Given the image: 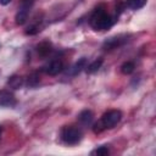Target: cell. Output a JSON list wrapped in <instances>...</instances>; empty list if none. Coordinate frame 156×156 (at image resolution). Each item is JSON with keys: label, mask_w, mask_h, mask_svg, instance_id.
Segmentation results:
<instances>
[{"label": "cell", "mask_w": 156, "mask_h": 156, "mask_svg": "<svg viewBox=\"0 0 156 156\" xmlns=\"http://www.w3.org/2000/svg\"><path fill=\"white\" fill-rule=\"evenodd\" d=\"M87 66V58L85 57H80L69 69V74L71 76H77L78 73H80V71H83V68H85Z\"/></svg>", "instance_id": "9"}, {"label": "cell", "mask_w": 156, "mask_h": 156, "mask_svg": "<svg viewBox=\"0 0 156 156\" xmlns=\"http://www.w3.org/2000/svg\"><path fill=\"white\" fill-rule=\"evenodd\" d=\"M104 129H105V128L102 127V124L100 123V121L96 122L95 124H93V130H94V133H101Z\"/></svg>", "instance_id": "19"}, {"label": "cell", "mask_w": 156, "mask_h": 156, "mask_svg": "<svg viewBox=\"0 0 156 156\" xmlns=\"http://www.w3.org/2000/svg\"><path fill=\"white\" fill-rule=\"evenodd\" d=\"M0 138H1V126H0Z\"/></svg>", "instance_id": "21"}, {"label": "cell", "mask_w": 156, "mask_h": 156, "mask_svg": "<svg viewBox=\"0 0 156 156\" xmlns=\"http://www.w3.org/2000/svg\"><path fill=\"white\" fill-rule=\"evenodd\" d=\"M147 0H127V6L132 10H139L141 9Z\"/></svg>", "instance_id": "13"}, {"label": "cell", "mask_w": 156, "mask_h": 156, "mask_svg": "<svg viewBox=\"0 0 156 156\" xmlns=\"http://www.w3.org/2000/svg\"><path fill=\"white\" fill-rule=\"evenodd\" d=\"M102 62H104V60H102L101 57H99V58L94 60L91 63H89L88 66H85V71H87L89 74H93V73H95V72L99 71V68L101 67Z\"/></svg>", "instance_id": "11"}, {"label": "cell", "mask_w": 156, "mask_h": 156, "mask_svg": "<svg viewBox=\"0 0 156 156\" xmlns=\"http://www.w3.org/2000/svg\"><path fill=\"white\" fill-rule=\"evenodd\" d=\"M93 119H94V115L90 110H83L78 115V121L83 126H90L93 123Z\"/></svg>", "instance_id": "8"}, {"label": "cell", "mask_w": 156, "mask_h": 156, "mask_svg": "<svg viewBox=\"0 0 156 156\" xmlns=\"http://www.w3.org/2000/svg\"><path fill=\"white\" fill-rule=\"evenodd\" d=\"M89 23H90L91 28L95 30H106V29L111 28V26L113 24V20L107 13L106 7L104 5H100L91 13Z\"/></svg>", "instance_id": "1"}, {"label": "cell", "mask_w": 156, "mask_h": 156, "mask_svg": "<svg viewBox=\"0 0 156 156\" xmlns=\"http://www.w3.org/2000/svg\"><path fill=\"white\" fill-rule=\"evenodd\" d=\"M121 119H122V112L119 110H110L101 116L100 123L105 129H111L115 126H117V123H119Z\"/></svg>", "instance_id": "3"}, {"label": "cell", "mask_w": 156, "mask_h": 156, "mask_svg": "<svg viewBox=\"0 0 156 156\" xmlns=\"http://www.w3.org/2000/svg\"><path fill=\"white\" fill-rule=\"evenodd\" d=\"M93 155H100V156H106L110 154V150L107 147V145H102V146H99L98 149H95L93 152Z\"/></svg>", "instance_id": "16"}, {"label": "cell", "mask_w": 156, "mask_h": 156, "mask_svg": "<svg viewBox=\"0 0 156 156\" xmlns=\"http://www.w3.org/2000/svg\"><path fill=\"white\" fill-rule=\"evenodd\" d=\"M39 74L37 72H33L28 76V79H27V85L30 87V88H35L38 84H39Z\"/></svg>", "instance_id": "14"}, {"label": "cell", "mask_w": 156, "mask_h": 156, "mask_svg": "<svg viewBox=\"0 0 156 156\" xmlns=\"http://www.w3.org/2000/svg\"><path fill=\"white\" fill-rule=\"evenodd\" d=\"M28 15H29V11H28V10H24V9L18 7V11H17V13H16V16H15L16 23H17L18 26L24 24L26 21H27V18H28Z\"/></svg>", "instance_id": "10"}, {"label": "cell", "mask_w": 156, "mask_h": 156, "mask_svg": "<svg viewBox=\"0 0 156 156\" xmlns=\"http://www.w3.org/2000/svg\"><path fill=\"white\" fill-rule=\"evenodd\" d=\"M63 61L62 60H60V58H54V60H51L45 67H44V71H45V73L46 74H49V76H56V74H58L60 72H62V69H63Z\"/></svg>", "instance_id": "4"}, {"label": "cell", "mask_w": 156, "mask_h": 156, "mask_svg": "<svg viewBox=\"0 0 156 156\" xmlns=\"http://www.w3.org/2000/svg\"><path fill=\"white\" fill-rule=\"evenodd\" d=\"M7 85L12 89H20L23 85V79L20 76H11L7 79Z\"/></svg>", "instance_id": "12"}, {"label": "cell", "mask_w": 156, "mask_h": 156, "mask_svg": "<svg viewBox=\"0 0 156 156\" xmlns=\"http://www.w3.org/2000/svg\"><path fill=\"white\" fill-rule=\"evenodd\" d=\"M11 2V0H0V4L1 5H7V4H10Z\"/></svg>", "instance_id": "20"}, {"label": "cell", "mask_w": 156, "mask_h": 156, "mask_svg": "<svg viewBox=\"0 0 156 156\" xmlns=\"http://www.w3.org/2000/svg\"><path fill=\"white\" fill-rule=\"evenodd\" d=\"M83 138V132L80 128L74 126H65L61 130V139L63 143L68 145H76L78 144Z\"/></svg>", "instance_id": "2"}, {"label": "cell", "mask_w": 156, "mask_h": 156, "mask_svg": "<svg viewBox=\"0 0 156 156\" xmlns=\"http://www.w3.org/2000/svg\"><path fill=\"white\" fill-rule=\"evenodd\" d=\"M123 41H124V39H122V37H119V35H118V37L108 38V39H106V40L104 41L102 49H105V50H113V49H116L117 46L122 45Z\"/></svg>", "instance_id": "6"}, {"label": "cell", "mask_w": 156, "mask_h": 156, "mask_svg": "<svg viewBox=\"0 0 156 156\" xmlns=\"http://www.w3.org/2000/svg\"><path fill=\"white\" fill-rule=\"evenodd\" d=\"M38 32H39V28H38L35 24L28 26V27L26 28V30H24V33H26L27 35H35Z\"/></svg>", "instance_id": "17"}, {"label": "cell", "mask_w": 156, "mask_h": 156, "mask_svg": "<svg viewBox=\"0 0 156 156\" xmlns=\"http://www.w3.org/2000/svg\"><path fill=\"white\" fill-rule=\"evenodd\" d=\"M52 51V45L49 41H41L37 45V52L40 57H46Z\"/></svg>", "instance_id": "7"}, {"label": "cell", "mask_w": 156, "mask_h": 156, "mask_svg": "<svg viewBox=\"0 0 156 156\" xmlns=\"http://www.w3.org/2000/svg\"><path fill=\"white\" fill-rule=\"evenodd\" d=\"M134 68H135L134 63H133L132 61H127V62H124V63L121 66V72H122L123 74H130V73L134 72Z\"/></svg>", "instance_id": "15"}, {"label": "cell", "mask_w": 156, "mask_h": 156, "mask_svg": "<svg viewBox=\"0 0 156 156\" xmlns=\"http://www.w3.org/2000/svg\"><path fill=\"white\" fill-rule=\"evenodd\" d=\"M34 1H35V0H21V5H20V7L30 11V7L33 6Z\"/></svg>", "instance_id": "18"}, {"label": "cell", "mask_w": 156, "mask_h": 156, "mask_svg": "<svg viewBox=\"0 0 156 156\" xmlns=\"http://www.w3.org/2000/svg\"><path fill=\"white\" fill-rule=\"evenodd\" d=\"M16 105V98L12 93L7 90L0 91V106L2 107H13Z\"/></svg>", "instance_id": "5"}]
</instances>
